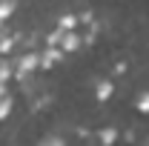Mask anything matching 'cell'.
Returning a JSON list of instances; mask_svg holds the SVG:
<instances>
[{
  "label": "cell",
  "instance_id": "9",
  "mask_svg": "<svg viewBox=\"0 0 149 146\" xmlns=\"http://www.w3.org/2000/svg\"><path fill=\"white\" fill-rule=\"evenodd\" d=\"M15 9H17L15 0H0V23H3V26H6V20L15 15Z\"/></svg>",
  "mask_w": 149,
  "mask_h": 146
},
{
  "label": "cell",
  "instance_id": "13",
  "mask_svg": "<svg viewBox=\"0 0 149 146\" xmlns=\"http://www.w3.org/2000/svg\"><path fill=\"white\" fill-rule=\"evenodd\" d=\"M0 123H3V117H0Z\"/></svg>",
  "mask_w": 149,
  "mask_h": 146
},
{
  "label": "cell",
  "instance_id": "7",
  "mask_svg": "<svg viewBox=\"0 0 149 146\" xmlns=\"http://www.w3.org/2000/svg\"><path fill=\"white\" fill-rule=\"evenodd\" d=\"M80 26V15H60L57 20V29H63V32H74Z\"/></svg>",
  "mask_w": 149,
  "mask_h": 146
},
{
  "label": "cell",
  "instance_id": "8",
  "mask_svg": "<svg viewBox=\"0 0 149 146\" xmlns=\"http://www.w3.org/2000/svg\"><path fill=\"white\" fill-rule=\"evenodd\" d=\"M12 77H15V60L0 57V83H9Z\"/></svg>",
  "mask_w": 149,
  "mask_h": 146
},
{
  "label": "cell",
  "instance_id": "12",
  "mask_svg": "<svg viewBox=\"0 0 149 146\" xmlns=\"http://www.w3.org/2000/svg\"><path fill=\"white\" fill-rule=\"evenodd\" d=\"M3 29H6V26H3V23H0V35H3Z\"/></svg>",
  "mask_w": 149,
  "mask_h": 146
},
{
  "label": "cell",
  "instance_id": "4",
  "mask_svg": "<svg viewBox=\"0 0 149 146\" xmlns=\"http://www.w3.org/2000/svg\"><path fill=\"white\" fill-rule=\"evenodd\" d=\"M112 95H115V83H112L109 77H103V80L95 83V97H97V103H106Z\"/></svg>",
  "mask_w": 149,
  "mask_h": 146
},
{
  "label": "cell",
  "instance_id": "2",
  "mask_svg": "<svg viewBox=\"0 0 149 146\" xmlns=\"http://www.w3.org/2000/svg\"><path fill=\"white\" fill-rule=\"evenodd\" d=\"M63 49H57V46H46L43 52H40V69L43 72H49V69H55L57 63H63Z\"/></svg>",
  "mask_w": 149,
  "mask_h": 146
},
{
  "label": "cell",
  "instance_id": "1",
  "mask_svg": "<svg viewBox=\"0 0 149 146\" xmlns=\"http://www.w3.org/2000/svg\"><path fill=\"white\" fill-rule=\"evenodd\" d=\"M37 69H40V52H23L15 60V80L17 83H26Z\"/></svg>",
  "mask_w": 149,
  "mask_h": 146
},
{
  "label": "cell",
  "instance_id": "6",
  "mask_svg": "<svg viewBox=\"0 0 149 146\" xmlns=\"http://www.w3.org/2000/svg\"><path fill=\"white\" fill-rule=\"evenodd\" d=\"M15 46H17V35H0V57H9L15 52Z\"/></svg>",
  "mask_w": 149,
  "mask_h": 146
},
{
  "label": "cell",
  "instance_id": "10",
  "mask_svg": "<svg viewBox=\"0 0 149 146\" xmlns=\"http://www.w3.org/2000/svg\"><path fill=\"white\" fill-rule=\"evenodd\" d=\"M135 109L141 112V115H149V89L138 92V97H135Z\"/></svg>",
  "mask_w": 149,
  "mask_h": 146
},
{
  "label": "cell",
  "instance_id": "11",
  "mask_svg": "<svg viewBox=\"0 0 149 146\" xmlns=\"http://www.w3.org/2000/svg\"><path fill=\"white\" fill-rule=\"evenodd\" d=\"M37 146H66V140H63L60 135H52V132H49V135H43V138L37 140Z\"/></svg>",
  "mask_w": 149,
  "mask_h": 146
},
{
  "label": "cell",
  "instance_id": "3",
  "mask_svg": "<svg viewBox=\"0 0 149 146\" xmlns=\"http://www.w3.org/2000/svg\"><path fill=\"white\" fill-rule=\"evenodd\" d=\"M80 46H83V37L77 35V29H74V32H63V35H60V43H57V49H63V55H72Z\"/></svg>",
  "mask_w": 149,
  "mask_h": 146
},
{
  "label": "cell",
  "instance_id": "5",
  "mask_svg": "<svg viewBox=\"0 0 149 146\" xmlns=\"http://www.w3.org/2000/svg\"><path fill=\"white\" fill-rule=\"evenodd\" d=\"M120 140V132L115 126H103V129H97V143L100 146H115Z\"/></svg>",
  "mask_w": 149,
  "mask_h": 146
}]
</instances>
